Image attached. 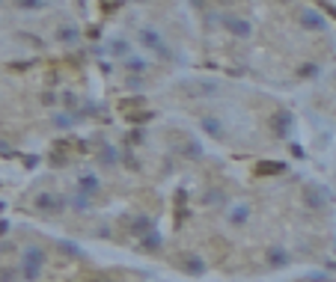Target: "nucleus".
<instances>
[{
    "instance_id": "1",
    "label": "nucleus",
    "mask_w": 336,
    "mask_h": 282,
    "mask_svg": "<svg viewBox=\"0 0 336 282\" xmlns=\"http://www.w3.org/2000/svg\"><path fill=\"white\" fill-rule=\"evenodd\" d=\"M42 265H45V253L39 250V247H27L24 250V262H21V268H24V277L33 282L39 280V274H42Z\"/></svg>"
},
{
    "instance_id": "2",
    "label": "nucleus",
    "mask_w": 336,
    "mask_h": 282,
    "mask_svg": "<svg viewBox=\"0 0 336 282\" xmlns=\"http://www.w3.org/2000/svg\"><path fill=\"white\" fill-rule=\"evenodd\" d=\"M304 202H306V208H328L330 190L316 187V184H306V187H304Z\"/></svg>"
},
{
    "instance_id": "3",
    "label": "nucleus",
    "mask_w": 336,
    "mask_h": 282,
    "mask_svg": "<svg viewBox=\"0 0 336 282\" xmlns=\"http://www.w3.org/2000/svg\"><path fill=\"white\" fill-rule=\"evenodd\" d=\"M62 205H66V199L56 196V193H39L33 199V208L42 211V214H56V211H62Z\"/></svg>"
},
{
    "instance_id": "4",
    "label": "nucleus",
    "mask_w": 336,
    "mask_h": 282,
    "mask_svg": "<svg viewBox=\"0 0 336 282\" xmlns=\"http://www.w3.org/2000/svg\"><path fill=\"white\" fill-rule=\"evenodd\" d=\"M140 42H143L146 48L158 51V54L164 56V59H170V56H172V54H170V48L164 45V42H161V36H158V33L152 30V27H143V30H140Z\"/></svg>"
},
{
    "instance_id": "5",
    "label": "nucleus",
    "mask_w": 336,
    "mask_h": 282,
    "mask_svg": "<svg viewBox=\"0 0 336 282\" xmlns=\"http://www.w3.org/2000/svg\"><path fill=\"white\" fill-rule=\"evenodd\" d=\"M224 27L232 33V36H241V39H247V36L253 33L250 21H247V18H238V15H224Z\"/></svg>"
},
{
    "instance_id": "6",
    "label": "nucleus",
    "mask_w": 336,
    "mask_h": 282,
    "mask_svg": "<svg viewBox=\"0 0 336 282\" xmlns=\"http://www.w3.org/2000/svg\"><path fill=\"white\" fill-rule=\"evenodd\" d=\"M292 125H294V116L288 110H280L274 119H271V131L277 137H292Z\"/></svg>"
},
{
    "instance_id": "7",
    "label": "nucleus",
    "mask_w": 336,
    "mask_h": 282,
    "mask_svg": "<svg viewBox=\"0 0 336 282\" xmlns=\"http://www.w3.org/2000/svg\"><path fill=\"white\" fill-rule=\"evenodd\" d=\"M128 232H131V235H137V238H146L149 232H155L152 217H146V214H137V217H131V220H128Z\"/></svg>"
},
{
    "instance_id": "8",
    "label": "nucleus",
    "mask_w": 336,
    "mask_h": 282,
    "mask_svg": "<svg viewBox=\"0 0 336 282\" xmlns=\"http://www.w3.org/2000/svg\"><path fill=\"white\" fill-rule=\"evenodd\" d=\"M300 24H304L306 30H324V27H328V21H324L322 12H316V9H304V12H300Z\"/></svg>"
},
{
    "instance_id": "9",
    "label": "nucleus",
    "mask_w": 336,
    "mask_h": 282,
    "mask_svg": "<svg viewBox=\"0 0 336 282\" xmlns=\"http://www.w3.org/2000/svg\"><path fill=\"white\" fill-rule=\"evenodd\" d=\"M78 190H80V193H86V196H96V193L102 190V181H98V175H92V172H84V175L78 178Z\"/></svg>"
},
{
    "instance_id": "10",
    "label": "nucleus",
    "mask_w": 336,
    "mask_h": 282,
    "mask_svg": "<svg viewBox=\"0 0 336 282\" xmlns=\"http://www.w3.org/2000/svg\"><path fill=\"white\" fill-rule=\"evenodd\" d=\"M182 271H188L190 277H200V274H206V262L200 259V256H182Z\"/></svg>"
},
{
    "instance_id": "11",
    "label": "nucleus",
    "mask_w": 336,
    "mask_h": 282,
    "mask_svg": "<svg viewBox=\"0 0 336 282\" xmlns=\"http://www.w3.org/2000/svg\"><path fill=\"white\" fill-rule=\"evenodd\" d=\"M288 262H292V259H288V253H286L282 247H271V250H268V265H271V268H286Z\"/></svg>"
},
{
    "instance_id": "12",
    "label": "nucleus",
    "mask_w": 336,
    "mask_h": 282,
    "mask_svg": "<svg viewBox=\"0 0 336 282\" xmlns=\"http://www.w3.org/2000/svg\"><path fill=\"white\" fill-rule=\"evenodd\" d=\"M56 42L74 45V42H80V30H78V27H60V30H56Z\"/></svg>"
},
{
    "instance_id": "13",
    "label": "nucleus",
    "mask_w": 336,
    "mask_h": 282,
    "mask_svg": "<svg viewBox=\"0 0 336 282\" xmlns=\"http://www.w3.org/2000/svg\"><path fill=\"white\" fill-rule=\"evenodd\" d=\"M200 125H202V131H208L212 137H224V125H220L214 116H202V119H200Z\"/></svg>"
},
{
    "instance_id": "14",
    "label": "nucleus",
    "mask_w": 336,
    "mask_h": 282,
    "mask_svg": "<svg viewBox=\"0 0 336 282\" xmlns=\"http://www.w3.org/2000/svg\"><path fill=\"white\" fill-rule=\"evenodd\" d=\"M56 250H60L62 256H68V259H80V256H84V250H80L78 244H72V241H62V238L56 241Z\"/></svg>"
},
{
    "instance_id": "15",
    "label": "nucleus",
    "mask_w": 336,
    "mask_h": 282,
    "mask_svg": "<svg viewBox=\"0 0 336 282\" xmlns=\"http://www.w3.org/2000/svg\"><path fill=\"white\" fill-rule=\"evenodd\" d=\"M90 199H92V196H86V193H80V190H78V193L68 199V205H72L74 211H86V208H90Z\"/></svg>"
},
{
    "instance_id": "16",
    "label": "nucleus",
    "mask_w": 336,
    "mask_h": 282,
    "mask_svg": "<svg viewBox=\"0 0 336 282\" xmlns=\"http://www.w3.org/2000/svg\"><path fill=\"white\" fill-rule=\"evenodd\" d=\"M247 217H250V205H235V208H232V214H229V220H232V223H244Z\"/></svg>"
},
{
    "instance_id": "17",
    "label": "nucleus",
    "mask_w": 336,
    "mask_h": 282,
    "mask_svg": "<svg viewBox=\"0 0 336 282\" xmlns=\"http://www.w3.org/2000/svg\"><path fill=\"white\" fill-rule=\"evenodd\" d=\"M78 119H80V113H74V116H66V113H56V116H54V125H56V128H72V125H74Z\"/></svg>"
},
{
    "instance_id": "18",
    "label": "nucleus",
    "mask_w": 336,
    "mask_h": 282,
    "mask_svg": "<svg viewBox=\"0 0 336 282\" xmlns=\"http://www.w3.org/2000/svg\"><path fill=\"white\" fill-rule=\"evenodd\" d=\"M98 164H104V167L116 164V149H113V146H104V149L98 152Z\"/></svg>"
},
{
    "instance_id": "19",
    "label": "nucleus",
    "mask_w": 336,
    "mask_h": 282,
    "mask_svg": "<svg viewBox=\"0 0 336 282\" xmlns=\"http://www.w3.org/2000/svg\"><path fill=\"white\" fill-rule=\"evenodd\" d=\"M146 68H149V62H146V59H140V56H128V71L140 74V71H146Z\"/></svg>"
},
{
    "instance_id": "20",
    "label": "nucleus",
    "mask_w": 336,
    "mask_h": 282,
    "mask_svg": "<svg viewBox=\"0 0 336 282\" xmlns=\"http://www.w3.org/2000/svg\"><path fill=\"white\" fill-rule=\"evenodd\" d=\"M161 244H164V241H161L158 232H149V235L143 238V247H146V250H161Z\"/></svg>"
},
{
    "instance_id": "21",
    "label": "nucleus",
    "mask_w": 336,
    "mask_h": 282,
    "mask_svg": "<svg viewBox=\"0 0 336 282\" xmlns=\"http://www.w3.org/2000/svg\"><path fill=\"white\" fill-rule=\"evenodd\" d=\"M182 155H184V158H194V161H196V158H202V149H200V143H188V146L182 149Z\"/></svg>"
},
{
    "instance_id": "22",
    "label": "nucleus",
    "mask_w": 336,
    "mask_h": 282,
    "mask_svg": "<svg viewBox=\"0 0 336 282\" xmlns=\"http://www.w3.org/2000/svg\"><path fill=\"white\" fill-rule=\"evenodd\" d=\"M202 202H206V205H218V202H224V193H220V190H208V193L202 196Z\"/></svg>"
},
{
    "instance_id": "23",
    "label": "nucleus",
    "mask_w": 336,
    "mask_h": 282,
    "mask_svg": "<svg viewBox=\"0 0 336 282\" xmlns=\"http://www.w3.org/2000/svg\"><path fill=\"white\" fill-rule=\"evenodd\" d=\"M259 175H268V172H282V164H259V169H256Z\"/></svg>"
},
{
    "instance_id": "24",
    "label": "nucleus",
    "mask_w": 336,
    "mask_h": 282,
    "mask_svg": "<svg viewBox=\"0 0 336 282\" xmlns=\"http://www.w3.org/2000/svg\"><path fill=\"white\" fill-rule=\"evenodd\" d=\"M110 51H113V54H119V56H125V54H128V45H125L122 39H113V42H110Z\"/></svg>"
},
{
    "instance_id": "25",
    "label": "nucleus",
    "mask_w": 336,
    "mask_h": 282,
    "mask_svg": "<svg viewBox=\"0 0 336 282\" xmlns=\"http://www.w3.org/2000/svg\"><path fill=\"white\" fill-rule=\"evenodd\" d=\"M128 119H131V122H149V119H152V113H149V110H140V113H128Z\"/></svg>"
},
{
    "instance_id": "26",
    "label": "nucleus",
    "mask_w": 336,
    "mask_h": 282,
    "mask_svg": "<svg viewBox=\"0 0 336 282\" xmlns=\"http://www.w3.org/2000/svg\"><path fill=\"white\" fill-rule=\"evenodd\" d=\"M18 6H21V9H42L45 3H42V0H21Z\"/></svg>"
},
{
    "instance_id": "27",
    "label": "nucleus",
    "mask_w": 336,
    "mask_h": 282,
    "mask_svg": "<svg viewBox=\"0 0 336 282\" xmlns=\"http://www.w3.org/2000/svg\"><path fill=\"white\" fill-rule=\"evenodd\" d=\"M128 137H131V143H143V131H140V128H134Z\"/></svg>"
},
{
    "instance_id": "28",
    "label": "nucleus",
    "mask_w": 336,
    "mask_h": 282,
    "mask_svg": "<svg viewBox=\"0 0 336 282\" xmlns=\"http://www.w3.org/2000/svg\"><path fill=\"white\" fill-rule=\"evenodd\" d=\"M0 277H3V282H15V274H12L9 268H3V274H0Z\"/></svg>"
},
{
    "instance_id": "29",
    "label": "nucleus",
    "mask_w": 336,
    "mask_h": 282,
    "mask_svg": "<svg viewBox=\"0 0 336 282\" xmlns=\"http://www.w3.org/2000/svg\"><path fill=\"white\" fill-rule=\"evenodd\" d=\"M324 280H328L324 274H310V282H324Z\"/></svg>"
},
{
    "instance_id": "30",
    "label": "nucleus",
    "mask_w": 336,
    "mask_h": 282,
    "mask_svg": "<svg viewBox=\"0 0 336 282\" xmlns=\"http://www.w3.org/2000/svg\"><path fill=\"white\" fill-rule=\"evenodd\" d=\"M0 235H9V220H0Z\"/></svg>"
}]
</instances>
